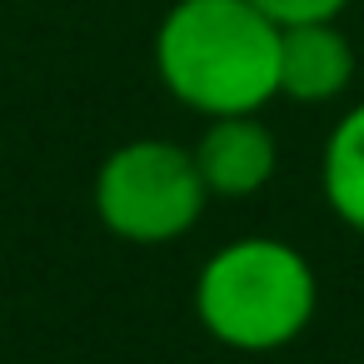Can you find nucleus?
<instances>
[{"instance_id":"nucleus-2","label":"nucleus","mask_w":364,"mask_h":364,"mask_svg":"<svg viewBox=\"0 0 364 364\" xmlns=\"http://www.w3.org/2000/svg\"><path fill=\"white\" fill-rule=\"evenodd\" d=\"M319 309V274L299 245L274 235H240L220 245L195 274L200 329L235 354H274L294 344Z\"/></svg>"},{"instance_id":"nucleus-5","label":"nucleus","mask_w":364,"mask_h":364,"mask_svg":"<svg viewBox=\"0 0 364 364\" xmlns=\"http://www.w3.org/2000/svg\"><path fill=\"white\" fill-rule=\"evenodd\" d=\"M354 85V46L339 21H304L279 31V95L294 105H329Z\"/></svg>"},{"instance_id":"nucleus-6","label":"nucleus","mask_w":364,"mask_h":364,"mask_svg":"<svg viewBox=\"0 0 364 364\" xmlns=\"http://www.w3.org/2000/svg\"><path fill=\"white\" fill-rule=\"evenodd\" d=\"M319 190H324L329 215L344 230L364 235V100L334 120L324 155H319Z\"/></svg>"},{"instance_id":"nucleus-1","label":"nucleus","mask_w":364,"mask_h":364,"mask_svg":"<svg viewBox=\"0 0 364 364\" xmlns=\"http://www.w3.org/2000/svg\"><path fill=\"white\" fill-rule=\"evenodd\" d=\"M279 31L255 0H175L155 31V75L200 120L279 100Z\"/></svg>"},{"instance_id":"nucleus-3","label":"nucleus","mask_w":364,"mask_h":364,"mask_svg":"<svg viewBox=\"0 0 364 364\" xmlns=\"http://www.w3.org/2000/svg\"><path fill=\"white\" fill-rule=\"evenodd\" d=\"M95 220L125 245H170L210 205L195 150L175 140H125L95 170Z\"/></svg>"},{"instance_id":"nucleus-4","label":"nucleus","mask_w":364,"mask_h":364,"mask_svg":"<svg viewBox=\"0 0 364 364\" xmlns=\"http://www.w3.org/2000/svg\"><path fill=\"white\" fill-rule=\"evenodd\" d=\"M190 150H195L205 190L220 195V200H250L279 170V140H274V130L259 115L205 120V130H200V140Z\"/></svg>"},{"instance_id":"nucleus-7","label":"nucleus","mask_w":364,"mask_h":364,"mask_svg":"<svg viewBox=\"0 0 364 364\" xmlns=\"http://www.w3.org/2000/svg\"><path fill=\"white\" fill-rule=\"evenodd\" d=\"M274 26H304V21H339L349 0H255Z\"/></svg>"}]
</instances>
